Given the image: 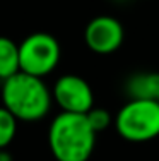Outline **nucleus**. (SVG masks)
Returning a JSON list of instances; mask_svg holds the SVG:
<instances>
[{
	"label": "nucleus",
	"mask_w": 159,
	"mask_h": 161,
	"mask_svg": "<svg viewBox=\"0 0 159 161\" xmlns=\"http://www.w3.org/2000/svg\"><path fill=\"white\" fill-rule=\"evenodd\" d=\"M53 94L45 80L26 72H17L2 80V106L19 122H38L51 108Z\"/></svg>",
	"instance_id": "f257e3e1"
},
{
	"label": "nucleus",
	"mask_w": 159,
	"mask_h": 161,
	"mask_svg": "<svg viewBox=\"0 0 159 161\" xmlns=\"http://www.w3.org/2000/svg\"><path fill=\"white\" fill-rule=\"evenodd\" d=\"M48 146L56 161H89L96 132L81 113H58L48 129Z\"/></svg>",
	"instance_id": "f03ea898"
},
{
	"label": "nucleus",
	"mask_w": 159,
	"mask_h": 161,
	"mask_svg": "<svg viewBox=\"0 0 159 161\" xmlns=\"http://www.w3.org/2000/svg\"><path fill=\"white\" fill-rule=\"evenodd\" d=\"M115 129L128 142H149L159 137V101L128 99L116 113Z\"/></svg>",
	"instance_id": "7ed1b4c3"
},
{
	"label": "nucleus",
	"mask_w": 159,
	"mask_h": 161,
	"mask_svg": "<svg viewBox=\"0 0 159 161\" xmlns=\"http://www.w3.org/2000/svg\"><path fill=\"white\" fill-rule=\"evenodd\" d=\"M62 57L60 43L48 33H33L19 45L21 72L43 79L56 69Z\"/></svg>",
	"instance_id": "20e7f679"
},
{
	"label": "nucleus",
	"mask_w": 159,
	"mask_h": 161,
	"mask_svg": "<svg viewBox=\"0 0 159 161\" xmlns=\"http://www.w3.org/2000/svg\"><path fill=\"white\" fill-rule=\"evenodd\" d=\"M53 101L67 113L86 115L91 108H94V93L89 82L81 75L65 74L56 79L51 89Z\"/></svg>",
	"instance_id": "39448f33"
},
{
	"label": "nucleus",
	"mask_w": 159,
	"mask_h": 161,
	"mask_svg": "<svg viewBox=\"0 0 159 161\" xmlns=\"http://www.w3.org/2000/svg\"><path fill=\"white\" fill-rule=\"evenodd\" d=\"M125 29L113 16H98L91 19L84 29V41L91 52L98 55H109L122 47Z\"/></svg>",
	"instance_id": "423d86ee"
},
{
	"label": "nucleus",
	"mask_w": 159,
	"mask_h": 161,
	"mask_svg": "<svg viewBox=\"0 0 159 161\" xmlns=\"http://www.w3.org/2000/svg\"><path fill=\"white\" fill-rule=\"evenodd\" d=\"M130 99H157L159 101V72H139L130 75L125 84Z\"/></svg>",
	"instance_id": "0eeeda50"
},
{
	"label": "nucleus",
	"mask_w": 159,
	"mask_h": 161,
	"mask_svg": "<svg viewBox=\"0 0 159 161\" xmlns=\"http://www.w3.org/2000/svg\"><path fill=\"white\" fill-rule=\"evenodd\" d=\"M21 72L19 45L7 36H0V80Z\"/></svg>",
	"instance_id": "6e6552de"
},
{
	"label": "nucleus",
	"mask_w": 159,
	"mask_h": 161,
	"mask_svg": "<svg viewBox=\"0 0 159 161\" xmlns=\"http://www.w3.org/2000/svg\"><path fill=\"white\" fill-rule=\"evenodd\" d=\"M17 118L5 106H0V149H5L17 132Z\"/></svg>",
	"instance_id": "1a4fd4ad"
},
{
	"label": "nucleus",
	"mask_w": 159,
	"mask_h": 161,
	"mask_svg": "<svg viewBox=\"0 0 159 161\" xmlns=\"http://www.w3.org/2000/svg\"><path fill=\"white\" fill-rule=\"evenodd\" d=\"M86 117H87V122L89 125L93 127L94 132H103L111 125V113L108 112V110L104 108H98V106H94V108H91L87 113H86Z\"/></svg>",
	"instance_id": "9d476101"
},
{
	"label": "nucleus",
	"mask_w": 159,
	"mask_h": 161,
	"mask_svg": "<svg viewBox=\"0 0 159 161\" xmlns=\"http://www.w3.org/2000/svg\"><path fill=\"white\" fill-rule=\"evenodd\" d=\"M0 161H12L10 153L5 151V149H0Z\"/></svg>",
	"instance_id": "9b49d317"
}]
</instances>
